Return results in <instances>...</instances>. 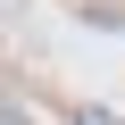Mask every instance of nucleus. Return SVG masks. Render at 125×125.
Listing matches in <instances>:
<instances>
[{
	"label": "nucleus",
	"mask_w": 125,
	"mask_h": 125,
	"mask_svg": "<svg viewBox=\"0 0 125 125\" xmlns=\"http://www.w3.org/2000/svg\"><path fill=\"white\" fill-rule=\"evenodd\" d=\"M75 125H117V117H108V108H75Z\"/></svg>",
	"instance_id": "1"
},
{
	"label": "nucleus",
	"mask_w": 125,
	"mask_h": 125,
	"mask_svg": "<svg viewBox=\"0 0 125 125\" xmlns=\"http://www.w3.org/2000/svg\"><path fill=\"white\" fill-rule=\"evenodd\" d=\"M0 125H33V117H25V108H0Z\"/></svg>",
	"instance_id": "2"
}]
</instances>
